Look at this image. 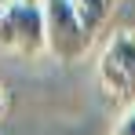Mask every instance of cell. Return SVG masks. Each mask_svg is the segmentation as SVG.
<instances>
[{
  "mask_svg": "<svg viewBox=\"0 0 135 135\" xmlns=\"http://www.w3.org/2000/svg\"><path fill=\"white\" fill-rule=\"evenodd\" d=\"M44 37L47 51L62 62H77L91 44V29L80 22L73 0H44Z\"/></svg>",
  "mask_w": 135,
  "mask_h": 135,
  "instance_id": "cell-1",
  "label": "cell"
},
{
  "mask_svg": "<svg viewBox=\"0 0 135 135\" xmlns=\"http://www.w3.org/2000/svg\"><path fill=\"white\" fill-rule=\"evenodd\" d=\"M0 44L18 55H40L47 47L44 37V7L40 4H11L0 15Z\"/></svg>",
  "mask_w": 135,
  "mask_h": 135,
  "instance_id": "cell-2",
  "label": "cell"
},
{
  "mask_svg": "<svg viewBox=\"0 0 135 135\" xmlns=\"http://www.w3.org/2000/svg\"><path fill=\"white\" fill-rule=\"evenodd\" d=\"M99 80L110 95L135 99V33L120 29L110 37V44L99 59Z\"/></svg>",
  "mask_w": 135,
  "mask_h": 135,
  "instance_id": "cell-3",
  "label": "cell"
},
{
  "mask_svg": "<svg viewBox=\"0 0 135 135\" xmlns=\"http://www.w3.org/2000/svg\"><path fill=\"white\" fill-rule=\"evenodd\" d=\"M73 7H77V15H80V22L88 26L91 33L99 29V26L106 22V15H110V0H73Z\"/></svg>",
  "mask_w": 135,
  "mask_h": 135,
  "instance_id": "cell-4",
  "label": "cell"
},
{
  "mask_svg": "<svg viewBox=\"0 0 135 135\" xmlns=\"http://www.w3.org/2000/svg\"><path fill=\"white\" fill-rule=\"evenodd\" d=\"M117 135H135V110H128L117 120Z\"/></svg>",
  "mask_w": 135,
  "mask_h": 135,
  "instance_id": "cell-5",
  "label": "cell"
},
{
  "mask_svg": "<svg viewBox=\"0 0 135 135\" xmlns=\"http://www.w3.org/2000/svg\"><path fill=\"white\" fill-rule=\"evenodd\" d=\"M11 4H18V0H0V7H11Z\"/></svg>",
  "mask_w": 135,
  "mask_h": 135,
  "instance_id": "cell-6",
  "label": "cell"
},
{
  "mask_svg": "<svg viewBox=\"0 0 135 135\" xmlns=\"http://www.w3.org/2000/svg\"><path fill=\"white\" fill-rule=\"evenodd\" d=\"M22 4H44V0H22Z\"/></svg>",
  "mask_w": 135,
  "mask_h": 135,
  "instance_id": "cell-7",
  "label": "cell"
},
{
  "mask_svg": "<svg viewBox=\"0 0 135 135\" xmlns=\"http://www.w3.org/2000/svg\"><path fill=\"white\" fill-rule=\"evenodd\" d=\"M0 110H4V91H0Z\"/></svg>",
  "mask_w": 135,
  "mask_h": 135,
  "instance_id": "cell-8",
  "label": "cell"
},
{
  "mask_svg": "<svg viewBox=\"0 0 135 135\" xmlns=\"http://www.w3.org/2000/svg\"><path fill=\"white\" fill-rule=\"evenodd\" d=\"M0 15H4V7H0Z\"/></svg>",
  "mask_w": 135,
  "mask_h": 135,
  "instance_id": "cell-9",
  "label": "cell"
},
{
  "mask_svg": "<svg viewBox=\"0 0 135 135\" xmlns=\"http://www.w3.org/2000/svg\"><path fill=\"white\" fill-rule=\"evenodd\" d=\"M110 4H117V0H110Z\"/></svg>",
  "mask_w": 135,
  "mask_h": 135,
  "instance_id": "cell-10",
  "label": "cell"
}]
</instances>
